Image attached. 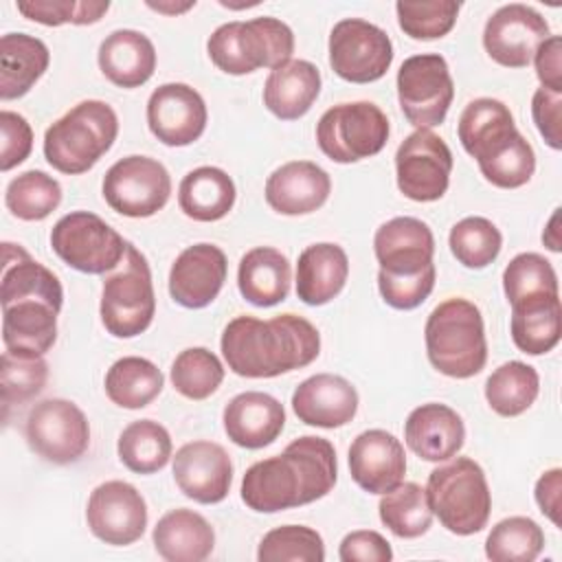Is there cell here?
<instances>
[{
  "label": "cell",
  "mask_w": 562,
  "mask_h": 562,
  "mask_svg": "<svg viewBox=\"0 0 562 562\" xmlns=\"http://www.w3.org/2000/svg\"><path fill=\"white\" fill-rule=\"evenodd\" d=\"M97 61L108 81L130 90L151 79L156 70V48L145 33L119 29L101 42Z\"/></svg>",
  "instance_id": "28"
},
{
  "label": "cell",
  "mask_w": 562,
  "mask_h": 562,
  "mask_svg": "<svg viewBox=\"0 0 562 562\" xmlns=\"http://www.w3.org/2000/svg\"><path fill=\"white\" fill-rule=\"evenodd\" d=\"M116 134L119 116L112 105L99 99H86L48 125L44 132V158L61 173H86L110 151Z\"/></svg>",
  "instance_id": "6"
},
{
  "label": "cell",
  "mask_w": 562,
  "mask_h": 562,
  "mask_svg": "<svg viewBox=\"0 0 562 562\" xmlns=\"http://www.w3.org/2000/svg\"><path fill=\"white\" fill-rule=\"evenodd\" d=\"M321 94V72L307 59H290L270 70L263 83V105L281 121L310 112Z\"/></svg>",
  "instance_id": "31"
},
{
  "label": "cell",
  "mask_w": 562,
  "mask_h": 562,
  "mask_svg": "<svg viewBox=\"0 0 562 562\" xmlns=\"http://www.w3.org/2000/svg\"><path fill=\"white\" fill-rule=\"evenodd\" d=\"M461 4L454 0H428L395 4L400 29L413 40H437L452 31Z\"/></svg>",
  "instance_id": "47"
},
{
  "label": "cell",
  "mask_w": 562,
  "mask_h": 562,
  "mask_svg": "<svg viewBox=\"0 0 562 562\" xmlns=\"http://www.w3.org/2000/svg\"><path fill=\"white\" fill-rule=\"evenodd\" d=\"M351 479L369 494H384L397 487L406 474V454L402 441L382 430L360 432L349 446Z\"/></svg>",
  "instance_id": "22"
},
{
  "label": "cell",
  "mask_w": 562,
  "mask_h": 562,
  "mask_svg": "<svg viewBox=\"0 0 562 562\" xmlns=\"http://www.w3.org/2000/svg\"><path fill=\"white\" fill-rule=\"evenodd\" d=\"M503 290L509 305L547 294H560L551 261L538 252L516 255L503 270Z\"/></svg>",
  "instance_id": "44"
},
{
  "label": "cell",
  "mask_w": 562,
  "mask_h": 562,
  "mask_svg": "<svg viewBox=\"0 0 562 562\" xmlns=\"http://www.w3.org/2000/svg\"><path fill=\"white\" fill-rule=\"evenodd\" d=\"M48 380V364L44 356L29 351L4 349L0 367V386L4 411L11 404H22L35 397Z\"/></svg>",
  "instance_id": "46"
},
{
  "label": "cell",
  "mask_w": 562,
  "mask_h": 562,
  "mask_svg": "<svg viewBox=\"0 0 562 562\" xmlns=\"http://www.w3.org/2000/svg\"><path fill=\"white\" fill-rule=\"evenodd\" d=\"M105 395L121 408H145L165 386L162 371L147 358L123 356L105 373Z\"/></svg>",
  "instance_id": "36"
},
{
  "label": "cell",
  "mask_w": 562,
  "mask_h": 562,
  "mask_svg": "<svg viewBox=\"0 0 562 562\" xmlns=\"http://www.w3.org/2000/svg\"><path fill=\"white\" fill-rule=\"evenodd\" d=\"M512 340L529 356L549 353L562 334L560 294L533 296L512 305Z\"/></svg>",
  "instance_id": "34"
},
{
  "label": "cell",
  "mask_w": 562,
  "mask_h": 562,
  "mask_svg": "<svg viewBox=\"0 0 562 562\" xmlns=\"http://www.w3.org/2000/svg\"><path fill=\"white\" fill-rule=\"evenodd\" d=\"M2 342L4 349L44 356L57 340L64 290L53 270L20 244H2Z\"/></svg>",
  "instance_id": "1"
},
{
  "label": "cell",
  "mask_w": 562,
  "mask_h": 562,
  "mask_svg": "<svg viewBox=\"0 0 562 562\" xmlns=\"http://www.w3.org/2000/svg\"><path fill=\"white\" fill-rule=\"evenodd\" d=\"M483 178L498 189H518L527 184L536 171V154L529 140L520 134L512 147H507L494 160L479 165Z\"/></svg>",
  "instance_id": "49"
},
{
  "label": "cell",
  "mask_w": 562,
  "mask_h": 562,
  "mask_svg": "<svg viewBox=\"0 0 562 562\" xmlns=\"http://www.w3.org/2000/svg\"><path fill=\"white\" fill-rule=\"evenodd\" d=\"M380 263L378 290L393 310L419 307L435 288V237L426 222L417 217H393L373 237Z\"/></svg>",
  "instance_id": "4"
},
{
  "label": "cell",
  "mask_w": 562,
  "mask_h": 562,
  "mask_svg": "<svg viewBox=\"0 0 562 562\" xmlns=\"http://www.w3.org/2000/svg\"><path fill=\"white\" fill-rule=\"evenodd\" d=\"M147 7L149 9H154V11H158V13H169V15H176V13H184V11H189L191 7H195V2H147Z\"/></svg>",
  "instance_id": "56"
},
{
  "label": "cell",
  "mask_w": 562,
  "mask_h": 562,
  "mask_svg": "<svg viewBox=\"0 0 562 562\" xmlns=\"http://www.w3.org/2000/svg\"><path fill=\"white\" fill-rule=\"evenodd\" d=\"M549 37V22L533 7L512 2L496 9L483 29L485 53L505 68L531 64L538 46Z\"/></svg>",
  "instance_id": "17"
},
{
  "label": "cell",
  "mask_w": 562,
  "mask_h": 562,
  "mask_svg": "<svg viewBox=\"0 0 562 562\" xmlns=\"http://www.w3.org/2000/svg\"><path fill=\"white\" fill-rule=\"evenodd\" d=\"M169 375L180 395L189 400H206L222 384L224 367L206 347H189L176 356Z\"/></svg>",
  "instance_id": "43"
},
{
  "label": "cell",
  "mask_w": 562,
  "mask_h": 562,
  "mask_svg": "<svg viewBox=\"0 0 562 562\" xmlns=\"http://www.w3.org/2000/svg\"><path fill=\"white\" fill-rule=\"evenodd\" d=\"M432 516L457 536L479 533L492 512V494L483 468L470 457H457L435 468L426 483Z\"/></svg>",
  "instance_id": "8"
},
{
  "label": "cell",
  "mask_w": 562,
  "mask_h": 562,
  "mask_svg": "<svg viewBox=\"0 0 562 562\" xmlns=\"http://www.w3.org/2000/svg\"><path fill=\"white\" fill-rule=\"evenodd\" d=\"M338 558L342 562H391L393 549L382 533L373 529H358L342 538Z\"/></svg>",
  "instance_id": "51"
},
{
  "label": "cell",
  "mask_w": 562,
  "mask_h": 562,
  "mask_svg": "<svg viewBox=\"0 0 562 562\" xmlns=\"http://www.w3.org/2000/svg\"><path fill=\"white\" fill-rule=\"evenodd\" d=\"M228 272L226 255L215 244H193L184 248L169 270V294L187 310H202L211 305Z\"/></svg>",
  "instance_id": "21"
},
{
  "label": "cell",
  "mask_w": 562,
  "mask_h": 562,
  "mask_svg": "<svg viewBox=\"0 0 562 562\" xmlns=\"http://www.w3.org/2000/svg\"><path fill=\"white\" fill-rule=\"evenodd\" d=\"M0 132H2L0 169L9 171L29 158V154L33 149V130L22 114L2 110L0 112Z\"/></svg>",
  "instance_id": "50"
},
{
  "label": "cell",
  "mask_w": 562,
  "mask_h": 562,
  "mask_svg": "<svg viewBox=\"0 0 562 562\" xmlns=\"http://www.w3.org/2000/svg\"><path fill=\"white\" fill-rule=\"evenodd\" d=\"M404 441L424 461H448L465 441L461 415L439 402H428L411 411L404 424Z\"/></svg>",
  "instance_id": "27"
},
{
  "label": "cell",
  "mask_w": 562,
  "mask_h": 562,
  "mask_svg": "<svg viewBox=\"0 0 562 562\" xmlns=\"http://www.w3.org/2000/svg\"><path fill=\"white\" fill-rule=\"evenodd\" d=\"M292 411L307 426L340 428L358 411V391L342 375L316 373L294 389Z\"/></svg>",
  "instance_id": "23"
},
{
  "label": "cell",
  "mask_w": 562,
  "mask_h": 562,
  "mask_svg": "<svg viewBox=\"0 0 562 562\" xmlns=\"http://www.w3.org/2000/svg\"><path fill=\"white\" fill-rule=\"evenodd\" d=\"M263 193L272 211L281 215H307L327 202L331 178L312 160H292L268 176Z\"/></svg>",
  "instance_id": "24"
},
{
  "label": "cell",
  "mask_w": 562,
  "mask_h": 562,
  "mask_svg": "<svg viewBox=\"0 0 562 562\" xmlns=\"http://www.w3.org/2000/svg\"><path fill=\"white\" fill-rule=\"evenodd\" d=\"M209 112L202 94L187 83H162L147 99L149 132L169 147L195 143L206 130Z\"/></svg>",
  "instance_id": "19"
},
{
  "label": "cell",
  "mask_w": 562,
  "mask_h": 562,
  "mask_svg": "<svg viewBox=\"0 0 562 562\" xmlns=\"http://www.w3.org/2000/svg\"><path fill=\"white\" fill-rule=\"evenodd\" d=\"M560 108H562V92H553L540 86L531 97L533 123L551 149L562 147V132H560L562 110Z\"/></svg>",
  "instance_id": "52"
},
{
  "label": "cell",
  "mask_w": 562,
  "mask_h": 562,
  "mask_svg": "<svg viewBox=\"0 0 562 562\" xmlns=\"http://www.w3.org/2000/svg\"><path fill=\"white\" fill-rule=\"evenodd\" d=\"M380 520L397 536V538H419L432 525V509L428 505L426 490L419 483H400L397 487L382 494Z\"/></svg>",
  "instance_id": "39"
},
{
  "label": "cell",
  "mask_w": 562,
  "mask_h": 562,
  "mask_svg": "<svg viewBox=\"0 0 562 562\" xmlns=\"http://www.w3.org/2000/svg\"><path fill=\"white\" fill-rule=\"evenodd\" d=\"M424 340L430 364L448 378H472L487 362L481 310L463 296L446 299L428 314Z\"/></svg>",
  "instance_id": "5"
},
{
  "label": "cell",
  "mask_w": 562,
  "mask_h": 562,
  "mask_svg": "<svg viewBox=\"0 0 562 562\" xmlns=\"http://www.w3.org/2000/svg\"><path fill=\"white\" fill-rule=\"evenodd\" d=\"M452 151L432 130H415L395 151L397 189L415 202L443 198L450 184Z\"/></svg>",
  "instance_id": "16"
},
{
  "label": "cell",
  "mask_w": 562,
  "mask_h": 562,
  "mask_svg": "<svg viewBox=\"0 0 562 562\" xmlns=\"http://www.w3.org/2000/svg\"><path fill=\"white\" fill-rule=\"evenodd\" d=\"M50 246L64 263L86 274L114 270L127 252V241L90 211H72L59 217L50 231Z\"/></svg>",
  "instance_id": "11"
},
{
  "label": "cell",
  "mask_w": 562,
  "mask_h": 562,
  "mask_svg": "<svg viewBox=\"0 0 562 562\" xmlns=\"http://www.w3.org/2000/svg\"><path fill=\"white\" fill-rule=\"evenodd\" d=\"M24 435L31 450L55 465L79 461L90 446V424L83 411L64 397L37 402L26 415Z\"/></svg>",
  "instance_id": "13"
},
{
  "label": "cell",
  "mask_w": 562,
  "mask_h": 562,
  "mask_svg": "<svg viewBox=\"0 0 562 562\" xmlns=\"http://www.w3.org/2000/svg\"><path fill=\"white\" fill-rule=\"evenodd\" d=\"M338 479L336 450L325 437L303 435L281 454L252 463L241 479V501L259 514L310 505L327 496Z\"/></svg>",
  "instance_id": "2"
},
{
  "label": "cell",
  "mask_w": 562,
  "mask_h": 562,
  "mask_svg": "<svg viewBox=\"0 0 562 562\" xmlns=\"http://www.w3.org/2000/svg\"><path fill=\"white\" fill-rule=\"evenodd\" d=\"M347 277L349 257L338 244H312L296 261V296L312 307L325 305L342 292Z\"/></svg>",
  "instance_id": "29"
},
{
  "label": "cell",
  "mask_w": 562,
  "mask_h": 562,
  "mask_svg": "<svg viewBox=\"0 0 562 562\" xmlns=\"http://www.w3.org/2000/svg\"><path fill=\"white\" fill-rule=\"evenodd\" d=\"M151 540L167 562H202L215 547V531L202 514L178 507L158 518Z\"/></svg>",
  "instance_id": "30"
},
{
  "label": "cell",
  "mask_w": 562,
  "mask_h": 562,
  "mask_svg": "<svg viewBox=\"0 0 562 562\" xmlns=\"http://www.w3.org/2000/svg\"><path fill=\"white\" fill-rule=\"evenodd\" d=\"M562 40L560 35H549L536 50L533 64H536V75L542 83V88L562 92Z\"/></svg>",
  "instance_id": "53"
},
{
  "label": "cell",
  "mask_w": 562,
  "mask_h": 562,
  "mask_svg": "<svg viewBox=\"0 0 562 562\" xmlns=\"http://www.w3.org/2000/svg\"><path fill=\"white\" fill-rule=\"evenodd\" d=\"M18 11L44 26H61V24H94L99 22L108 9L110 2H77V0H24L15 4Z\"/></svg>",
  "instance_id": "48"
},
{
  "label": "cell",
  "mask_w": 562,
  "mask_h": 562,
  "mask_svg": "<svg viewBox=\"0 0 562 562\" xmlns=\"http://www.w3.org/2000/svg\"><path fill=\"white\" fill-rule=\"evenodd\" d=\"M544 547L542 527L527 516L498 520L485 540V555L492 562H533Z\"/></svg>",
  "instance_id": "41"
},
{
  "label": "cell",
  "mask_w": 562,
  "mask_h": 562,
  "mask_svg": "<svg viewBox=\"0 0 562 562\" xmlns=\"http://www.w3.org/2000/svg\"><path fill=\"white\" fill-rule=\"evenodd\" d=\"M391 134L386 114L371 101L338 103L316 123L321 151L340 165L358 162L382 151Z\"/></svg>",
  "instance_id": "10"
},
{
  "label": "cell",
  "mask_w": 562,
  "mask_h": 562,
  "mask_svg": "<svg viewBox=\"0 0 562 562\" xmlns=\"http://www.w3.org/2000/svg\"><path fill=\"white\" fill-rule=\"evenodd\" d=\"M222 422L224 432L235 446L259 450L281 435L285 426V411L270 393L244 391L224 406Z\"/></svg>",
  "instance_id": "26"
},
{
  "label": "cell",
  "mask_w": 562,
  "mask_h": 562,
  "mask_svg": "<svg viewBox=\"0 0 562 562\" xmlns=\"http://www.w3.org/2000/svg\"><path fill=\"white\" fill-rule=\"evenodd\" d=\"M99 312L103 327L114 338H134L151 325L156 314L151 270L136 246L127 244L121 268L105 277Z\"/></svg>",
  "instance_id": "9"
},
{
  "label": "cell",
  "mask_w": 562,
  "mask_h": 562,
  "mask_svg": "<svg viewBox=\"0 0 562 562\" xmlns=\"http://www.w3.org/2000/svg\"><path fill=\"white\" fill-rule=\"evenodd\" d=\"M448 244L454 259L461 266L470 270H481V268H487L498 257L503 248V235L492 220L472 215V217L459 220L450 228Z\"/></svg>",
  "instance_id": "42"
},
{
  "label": "cell",
  "mask_w": 562,
  "mask_h": 562,
  "mask_svg": "<svg viewBox=\"0 0 562 562\" xmlns=\"http://www.w3.org/2000/svg\"><path fill=\"white\" fill-rule=\"evenodd\" d=\"M237 198L233 178L220 167L191 169L178 187L180 211L195 222H217L228 215Z\"/></svg>",
  "instance_id": "35"
},
{
  "label": "cell",
  "mask_w": 562,
  "mask_h": 562,
  "mask_svg": "<svg viewBox=\"0 0 562 562\" xmlns=\"http://www.w3.org/2000/svg\"><path fill=\"white\" fill-rule=\"evenodd\" d=\"M292 270L288 257L272 246L250 248L237 268L241 296L257 307H272L288 299Z\"/></svg>",
  "instance_id": "32"
},
{
  "label": "cell",
  "mask_w": 562,
  "mask_h": 562,
  "mask_svg": "<svg viewBox=\"0 0 562 562\" xmlns=\"http://www.w3.org/2000/svg\"><path fill=\"white\" fill-rule=\"evenodd\" d=\"M457 134L463 149L479 165L501 156L520 136L509 108L492 97H481L465 105Z\"/></svg>",
  "instance_id": "25"
},
{
  "label": "cell",
  "mask_w": 562,
  "mask_h": 562,
  "mask_svg": "<svg viewBox=\"0 0 562 562\" xmlns=\"http://www.w3.org/2000/svg\"><path fill=\"white\" fill-rule=\"evenodd\" d=\"M50 61L48 46L26 33H7L0 40V99L24 97L46 72Z\"/></svg>",
  "instance_id": "33"
},
{
  "label": "cell",
  "mask_w": 562,
  "mask_h": 562,
  "mask_svg": "<svg viewBox=\"0 0 562 562\" xmlns=\"http://www.w3.org/2000/svg\"><path fill=\"white\" fill-rule=\"evenodd\" d=\"M86 520L101 542L125 547L145 533L147 505L132 483L105 481L90 492Z\"/></svg>",
  "instance_id": "18"
},
{
  "label": "cell",
  "mask_w": 562,
  "mask_h": 562,
  "mask_svg": "<svg viewBox=\"0 0 562 562\" xmlns=\"http://www.w3.org/2000/svg\"><path fill=\"white\" fill-rule=\"evenodd\" d=\"M171 470L178 490L202 505L224 501L233 483V463L228 452L220 443L206 439L180 446Z\"/></svg>",
  "instance_id": "20"
},
{
  "label": "cell",
  "mask_w": 562,
  "mask_h": 562,
  "mask_svg": "<svg viewBox=\"0 0 562 562\" xmlns=\"http://www.w3.org/2000/svg\"><path fill=\"white\" fill-rule=\"evenodd\" d=\"M220 347L233 373L274 378L314 362L321 353V334L296 314H279L270 321L241 314L224 327Z\"/></svg>",
  "instance_id": "3"
},
{
  "label": "cell",
  "mask_w": 562,
  "mask_h": 562,
  "mask_svg": "<svg viewBox=\"0 0 562 562\" xmlns=\"http://www.w3.org/2000/svg\"><path fill=\"white\" fill-rule=\"evenodd\" d=\"M393 61V42L384 29L362 20L345 18L329 33V66L351 83H371L386 75Z\"/></svg>",
  "instance_id": "15"
},
{
  "label": "cell",
  "mask_w": 562,
  "mask_h": 562,
  "mask_svg": "<svg viewBox=\"0 0 562 562\" xmlns=\"http://www.w3.org/2000/svg\"><path fill=\"white\" fill-rule=\"evenodd\" d=\"M540 393L538 371L520 360L503 362L485 382V400L501 417L522 415Z\"/></svg>",
  "instance_id": "37"
},
{
  "label": "cell",
  "mask_w": 562,
  "mask_h": 562,
  "mask_svg": "<svg viewBox=\"0 0 562 562\" xmlns=\"http://www.w3.org/2000/svg\"><path fill=\"white\" fill-rule=\"evenodd\" d=\"M558 222H560V209H555V211L551 213L549 224H547V228H544V233H542V241H544V246H547L549 250H553V252H560V250H562Z\"/></svg>",
  "instance_id": "55"
},
{
  "label": "cell",
  "mask_w": 562,
  "mask_h": 562,
  "mask_svg": "<svg viewBox=\"0 0 562 562\" xmlns=\"http://www.w3.org/2000/svg\"><path fill=\"white\" fill-rule=\"evenodd\" d=\"M259 562H323L325 544L316 529L281 525L270 529L257 549Z\"/></svg>",
  "instance_id": "45"
},
{
  "label": "cell",
  "mask_w": 562,
  "mask_h": 562,
  "mask_svg": "<svg viewBox=\"0 0 562 562\" xmlns=\"http://www.w3.org/2000/svg\"><path fill=\"white\" fill-rule=\"evenodd\" d=\"M560 492H562V470L560 468H551L547 472L540 474V479L536 481V503L540 507V512L555 525L560 527Z\"/></svg>",
  "instance_id": "54"
},
{
  "label": "cell",
  "mask_w": 562,
  "mask_h": 562,
  "mask_svg": "<svg viewBox=\"0 0 562 562\" xmlns=\"http://www.w3.org/2000/svg\"><path fill=\"white\" fill-rule=\"evenodd\" d=\"M121 463L136 474H154L171 459V437L154 419H136L123 428L116 441Z\"/></svg>",
  "instance_id": "38"
},
{
  "label": "cell",
  "mask_w": 562,
  "mask_h": 562,
  "mask_svg": "<svg viewBox=\"0 0 562 562\" xmlns=\"http://www.w3.org/2000/svg\"><path fill=\"white\" fill-rule=\"evenodd\" d=\"M454 99L448 61L439 53L406 57L397 70V101L411 125L430 130L443 123Z\"/></svg>",
  "instance_id": "12"
},
{
  "label": "cell",
  "mask_w": 562,
  "mask_h": 562,
  "mask_svg": "<svg viewBox=\"0 0 562 562\" xmlns=\"http://www.w3.org/2000/svg\"><path fill=\"white\" fill-rule=\"evenodd\" d=\"M103 200L125 217H151L171 195V176L167 167L149 156H125L103 176Z\"/></svg>",
  "instance_id": "14"
},
{
  "label": "cell",
  "mask_w": 562,
  "mask_h": 562,
  "mask_svg": "<svg viewBox=\"0 0 562 562\" xmlns=\"http://www.w3.org/2000/svg\"><path fill=\"white\" fill-rule=\"evenodd\" d=\"M61 202V184L40 169L15 176L4 191V204L18 220L40 222Z\"/></svg>",
  "instance_id": "40"
},
{
  "label": "cell",
  "mask_w": 562,
  "mask_h": 562,
  "mask_svg": "<svg viewBox=\"0 0 562 562\" xmlns=\"http://www.w3.org/2000/svg\"><path fill=\"white\" fill-rule=\"evenodd\" d=\"M211 61L226 75H248L257 68H277L292 59L294 33L272 15L220 24L206 40Z\"/></svg>",
  "instance_id": "7"
}]
</instances>
